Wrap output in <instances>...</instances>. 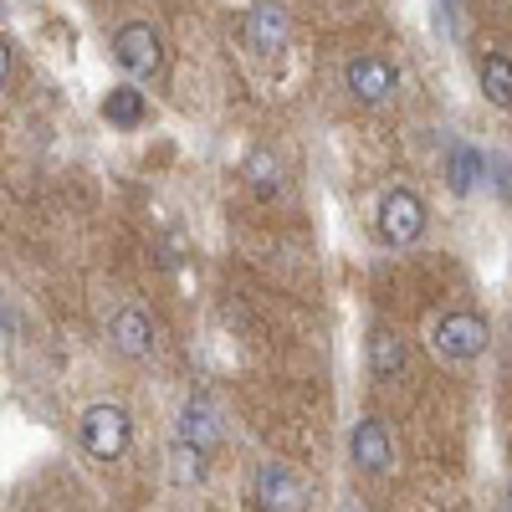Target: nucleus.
Masks as SVG:
<instances>
[{"mask_svg":"<svg viewBox=\"0 0 512 512\" xmlns=\"http://www.w3.org/2000/svg\"><path fill=\"white\" fill-rule=\"evenodd\" d=\"M256 502L267 512H297L303 507V482H297L282 461H262L256 466Z\"/></svg>","mask_w":512,"mask_h":512,"instance_id":"nucleus-5","label":"nucleus"},{"mask_svg":"<svg viewBox=\"0 0 512 512\" xmlns=\"http://www.w3.org/2000/svg\"><path fill=\"white\" fill-rule=\"evenodd\" d=\"M349 93L359 98V103H384V98H390L395 93V67L390 62H384V57H354L349 62Z\"/></svg>","mask_w":512,"mask_h":512,"instance_id":"nucleus-6","label":"nucleus"},{"mask_svg":"<svg viewBox=\"0 0 512 512\" xmlns=\"http://www.w3.org/2000/svg\"><path fill=\"white\" fill-rule=\"evenodd\" d=\"M6 82H11V47L0 41V88H6Z\"/></svg>","mask_w":512,"mask_h":512,"instance_id":"nucleus-17","label":"nucleus"},{"mask_svg":"<svg viewBox=\"0 0 512 512\" xmlns=\"http://www.w3.org/2000/svg\"><path fill=\"white\" fill-rule=\"evenodd\" d=\"M482 93H487V103H497V108L512 103V62H507L502 52L482 57Z\"/></svg>","mask_w":512,"mask_h":512,"instance_id":"nucleus-13","label":"nucleus"},{"mask_svg":"<svg viewBox=\"0 0 512 512\" xmlns=\"http://www.w3.org/2000/svg\"><path fill=\"white\" fill-rule=\"evenodd\" d=\"M369 369H374V379H400V369H405V338L395 328H374V338H369Z\"/></svg>","mask_w":512,"mask_h":512,"instance_id":"nucleus-10","label":"nucleus"},{"mask_svg":"<svg viewBox=\"0 0 512 512\" xmlns=\"http://www.w3.org/2000/svg\"><path fill=\"white\" fill-rule=\"evenodd\" d=\"M113 349H118L123 359H149V349H154V323H149L139 308H123V313L113 318Z\"/></svg>","mask_w":512,"mask_h":512,"instance_id":"nucleus-8","label":"nucleus"},{"mask_svg":"<svg viewBox=\"0 0 512 512\" xmlns=\"http://www.w3.org/2000/svg\"><path fill=\"white\" fill-rule=\"evenodd\" d=\"M354 461L364 466V472H384V466L395 461L390 431H384L379 420H359V425H354Z\"/></svg>","mask_w":512,"mask_h":512,"instance_id":"nucleus-9","label":"nucleus"},{"mask_svg":"<svg viewBox=\"0 0 512 512\" xmlns=\"http://www.w3.org/2000/svg\"><path fill=\"white\" fill-rule=\"evenodd\" d=\"M11 328V318H6V308H0V333H6Z\"/></svg>","mask_w":512,"mask_h":512,"instance_id":"nucleus-18","label":"nucleus"},{"mask_svg":"<svg viewBox=\"0 0 512 512\" xmlns=\"http://www.w3.org/2000/svg\"><path fill=\"white\" fill-rule=\"evenodd\" d=\"M246 180H251L256 195H272V190L282 185V169H277V159H272L267 149H256V154L246 159Z\"/></svg>","mask_w":512,"mask_h":512,"instance_id":"nucleus-15","label":"nucleus"},{"mask_svg":"<svg viewBox=\"0 0 512 512\" xmlns=\"http://www.w3.org/2000/svg\"><path fill=\"white\" fill-rule=\"evenodd\" d=\"M200 451H190V446H175V482H200Z\"/></svg>","mask_w":512,"mask_h":512,"instance_id":"nucleus-16","label":"nucleus"},{"mask_svg":"<svg viewBox=\"0 0 512 512\" xmlns=\"http://www.w3.org/2000/svg\"><path fill=\"white\" fill-rule=\"evenodd\" d=\"M103 118H108L113 128H139V123H144V93H139V88H113V93L103 98Z\"/></svg>","mask_w":512,"mask_h":512,"instance_id":"nucleus-12","label":"nucleus"},{"mask_svg":"<svg viewBox=\"0 0 512 512\" xmlns=\"http://www.w3.org/2000/svg\"><path fill=\"white\" fill-rule=\"evenodd\" d=\"M82 446L98 461H118L128 451V410L123 405H93L82 415Z\"/></svg>","mask_w":512,"mask_h":512,"instance_id":"nucleus-1","label":"nucleus"},{"mask_svg":"<svg viewBox=\"0 0 512 512\" xmlns=\"http://www.w3.org/2000/svg\"><path fill=\"white\" fill-rule=\"evenodd\" d=\"M113 62H118L128 77H149V72L159 67V36H154V26H144V21L118 26V36H113Z\"/></svg>","mask_w":512,"mask_h":512,"instance_id":"nucleus-4","label":"nucleus"},{"mask_svg":"<svg viewBox=\"0 0 512 512\" xmlns=\"http://www.w3.org/2000/svg\"><path fill=\"white\" fill-rule=\"evenodd\" d=\"M216 441H221V425L210 420V410H205L200 400H190V405H185V420H180V446H190V451L205 456Z\"/></svg>","mask_w":512,"mask_h":512,"instance_id":"nucleus-11","label":"nucleus"},{"mask_svg":"<svg viewBox=\"0 0 512 512\" xmlns=\"http://www.w3.org/2000/svg\"><path fill=\"white\" fill-rule=\"evenodd\" d=\"M379 231L384 241H395V246H410L420 231H425V205L415 190H390L379 200Z\"/></svg>","mask_w":512,"mask_h":512,"instance_id":"nucleus-3","label":"nucleus"},{"mask_svg":"<svg viewBox=\"0 0 512 512\" xmlns=\"http://www.w3.org/2000/svg\"><path fill=\"white\" fill-rule=\"evenodd\" d=\"M431 344L436 354L446 359H477L487 349V323L477 313H446L436 328H431Z\"/></svg>","mask_w":512,"mask_h":512,"instance_id":"nucleus-2","label":"nucleus"},{"mask_svg":"<svg viewBox=\"0 0 512 512\" xmlns=\"http://www.w3.org/2000/svg\"><path fill=\"white\" fill-rule=\"evenodd\" d=\"M482 164H487V159H482L477 149H466V144H456V149H451V159H446V175H451V190H456V195H466V190H472V180L482 175Z\"/></svg>","mask_w":512,"mask_h":512,"instance_id":"nucleus-14","label":"nucleus"},{"mask_svg":"<svg viewBox=\"0 0 512 512\" xmlns=\"http://www.w3.org/2000/svg\"><path fill=\"white\" fill-rule=\"evenodd\" d=\"M502 512H512V492H507V502H502Z\"/></svg>","mask_w":512,"mask_h":512,"instance_id":"nucleus-19","label":"nucleus"},{"mask_svg":"<svg viewBox=\"0 0 512 512\" xmlns=\"http://www.w3.org/2000/svg\"><path fill=\"white\" fill-rule=\"evenodd\" d=\"M246 41L256 52H282L287 47V11L282 6H272V0H262V6H251L246 11Z\"/></svg>","mask_w":512,"mask_h":512,"instance_id":"nucleus-7","label":"nucleus"}]
</instances>
